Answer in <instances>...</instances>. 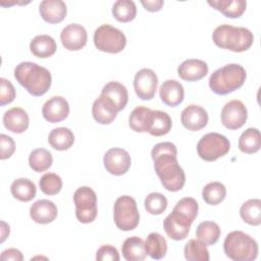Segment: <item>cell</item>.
<instances>
[{"instance_id":"9a60e30c","label":"cell","mask_w":261,"mask_h":261,"mask_svg":"<svg viewBox=\"0 0 261 261\" xmlns=\"http://www.w3.org/2000/svg\"><path fill=\"white\" fill-rule=\"evenodd\" d=\"M69 105L65 98L61 96H54L50 98L43 105V117L52 123L60 122L68 116Z\"/></svg>"},{"instance_id":"7c38bea8","label":"cell","mask_w":261,"mask_h":261,"mask_svg":"<svg viewBox=\"0 0 261 261\" xmlns=\"http://www.w3.org/2000/svg\"><path fill=\"white\" fill-rule=\"evenodd\" d=\"M103 163L109 173L113 175H122L129 169L132 159L124 149L111 148L105 153Z\"/></svg>"},{"instance_id":"603a6c76","label":"cell","mask_w":261,"mask_h":261,"mask_svg":"<svg viewBox=\"0 0 261 261\" xmlns=\"http://www.w3.org/2000/svg\"><path fill=\"white\" fill-rule=\"evenodd\" d=\"M29 115L20 107H13L7 110L3 115L4 126L15 134H21L29 127Z\"/></svg>"},{"instance_id":"836d02e7","label":"cell","mask_w":261,"mask_h":261,"mask_svg":"<svg viewBox=\"0 0 261 261\" xmlns=\"http://www.w3.org/2000/svg\"><path fill=\"white\" fill-rule=\"evenodd\" d=\"M112 15L120 22L132 21L137 15V6L132 0H117L112 6Z\"/></svg>"},{"instance_id":"1f68e13d","label":"cell","mask_w":261,"mask_h":261,"mask_svg":"<svg viewBox=\"0 0 261 261\" xmlns=\"http://www.w3.org/2000/svg\"><path fill=\"white\" fill-rule=\"evenodd\" d=\"M242 219L250 225H259L261 223V200L250 199L243 203L240 208Z\"/></svg>"},{"instance_id":"e575fe53","label":"cell","mask_w":261,"mask_h":261,"mask_svg":"<svg viewBox=\"0 0 261 261\" xmlns=\"http://www.w3.org/2000/svg\"><path fill=\"white\" fill-rule=\"evenodd\" d=\"M52 162L53 158L51 153L44 148L33 150L29 156L30 167L36 172L47 170L52 165Z\"/></svg>"},{"instance_id":"d4e9b609","label":"cell","mask_w":261,"mask_h":261,"mask_svg":"<svg viewBox=\"0 0 261 261\" xmlns=\"http://www.w3.org/2000/svg\"><path fill=\"white\" fill-rule=\"evenodd\" d=\"M31 52L39 58L52 56L57 49L55 40L49 35H38L30 43Z\"/></svg>"},{"instance_id":"d6986e66","label":"cell","mask_w":261,"mask_h":261,"mask_svg":"<svg viewBox=\"0 0 261 261\" xmlns=\"http://www.w3.org/2000/svg\"><path fill=\"white\" fill-rule=\"evenodd\" d=\"M208 73V65L200 59H187L177 67L178 76L187 82H196Z\"/></svg>"},{"instance_id":"3957f363","label":"cell","mask_w":261,"mask_h":261,"mask_svg":"<svg viewBox=\"0 0 261 261\" xmlns=\"http://www.w3.org/2000/svg\"><path fill=\"white\" fill-rule=\"evenodd\" d=\"M212 38L216 46L232 52H244L248 50L254 41V36L250 30L230 24L217 27L213 32Z\"/></svg>"},{"instance_id":"7bdbcfd3","label":"cell","mask_w":261,"mask_h":261,"mask_svg":"<svg viewBox=\"0 0 261 261\" xmlns=\"http://www.w3.org/2000/svg\"><path fill=\"white\" fill-rule=\"evenodd\" d=\"M15 144L11 137L1 134L0 135V159L5 160L14 153Z\"/></svg>"},{"instance_id":"b9f144b4","label":"cell","mask_w":261,"mask_h":261,"mask_svg":"<svg viewBox=\"0 0 261 261\" xmlns=\"http://www.w3.org/2000/svg\"><path fill=\"white\" fill-rule=\"evenodd\" d=\"M0 105L4 106L11 103L15 98V89L13 85L6 79H0Z\"/></svg>"},{"instance_id":"44dd1931","label":"cell","mask_w":261,"mask_h":261,"mask_svg":"<svg viewBox=\"0 0 261 261\" xmlns=\"http://www.w3.org/2000/svg\"><path fill=\"white\" fill-rule=\"evenodd\" d=\"M56 205L49 200L43 199L36 201L30 208V215L32 219L40 224H47L52 222L57 216Z\"/></svg>"},{"instance_id":"d6a6232c","label":"cell","mask_w":261,"mask_h":261,"mask_svg":"<svg viewBox=\"0 0 261 261\" xmlns=\"http://www.w3.org/2000/svg\"><path fill=\"white\" fill-rule=\"evenodd\" d=\"M220 227L213 221H202L196 230L197 239L206 246L214 245L220 237Z\"/></svg>"},{"instance_id":"277c9868","label":"cell","mask_w":261,"mask_h":261,"mask_svg":"<svg viewBox=\"0 0 261 261\" xmlns=\"http://www.w3.org/2000/svg\"><path fill=\"white\" fill-rule=\"evenodd\" d=\"M246 77L247 72L242 65L230 63L216 69L210 75L209 87L215 94L226 95L241 88Z\"/></svg>"},{"instance_id":"4dcf8cb0","label":"cell","mask_w":261,"mask_h":261,"mask_svg":"<svg viewBox=\"0 0 261 261\" xmlns=\"http://www.w3.org/2000/svg\"><path fill=\"white\" fill-rule=\"evenodd\" d=\"M261 147V137L258 128H247L239 139V149L246 154H253Z\"/></svg>"},{"instance_id":"30bf717a","label":"cell","mask_w":261,"mask_h":261,"mask_svg":"<svg viewBox=\"0 0 261 261\" xmlns=\"http://www.w3.org/2000/svg\"><path fill=\"white\" fill-rule=\"evenodd\" d=\"M221 122L228 129L242 127L248 118V111L245 104L240 100L227 102L221 110Z\"/></svg>"},{"instance_id":"ee69618b","label":"cell","mask_w":261,"mask_h":261,"mask_svg":"<svg viewBox=\"0 0 261 261\" xmlns=\"http://www.w3.org/2000/svg\"><path fill=\"white\" fill-rule=\"evenodd\" d=\"M96 259L99 261H118L120 259L117 249L110 245L100 247L96 253Z\"/></svg>"},{"instance_id":"e0dca14e","label":"cell","mask_w":261,"mask_h":261,"mask_svg":"<svg viewBox=\"0 0 261 261\" xmlns=\"http://www.w3.org/2000/svg\"><path fill=\"white\" fill-rule=\"evenodd\" d=\"M172 126L170 116L160 110H150L147 116L146 132L154 137H161L169 133Z\"/></svg>"},{"instance_id":"7a4b0ae2","label":"cell","mask_w":261,"mask_h":261,"mask_svg":"<svg viewBox=\"0 0 261 261\" xmlns=\"http://www.w3.org/2000/svg\"><path fill=\"white\" fill-rule=\"evenodd\" d=\"M14 77L16 81L33 96L44 95L51 87L50 71L31 61L20 62L14 68Z\"/></svg>"},{"instance_id":"52a82bcc","label":"cell","mask_w":261,"mask_h":261,"mask_svg":"<svg viewBox=\"0 0 261 261\" xmlns=\"http://www.w3.org/2000/svg\"><path fill=\"white\" fill-rule=\"evenodd\" d=\"M94 44L100 51L107 53H119L126 45L124 34L110 24H102L94 33Z\"/></svg>"},{"instance_id":"bcb514c9","label":"cell","mask_w":261,"mask_h":261,"mask_svg":"<svg viewBox=\"0 0 261 261\" xmlns=\"http://www.w3.org/2000/svg\"><path fill=\"white\" fill-rule=\"evenodd\" d=\"M141 3L145 7L146 10L151 11V12L159 11L162 8V6L164 5L163 0H147V1L142 0Z\"/></svg>"},{"instance_id":"9c48e42d","label":"cell","mask_w":261,"mask_h":261,"mask_svg":"<svg viewBox=\"0 0 261 261\" xmlns=\"http://www.w3.org/2000/svg\"><path fill=\"white\" fill-rule=\"evenodd\" d=\"M75 216L82 223H90L95 220L97 209V195L90 187H81L73 194Z\"/></svg>"},{"instance_id":"7dc6e473","label":"cell","mask_w":261,"mask_h":261,"mask_svg":"<svg viewBox=\"0 0 261 261\" xmlns=\"http://www.w3.org/2000/svg\"><path fill=\"white\" fill-rule=\"evenodd\" d=\"M1 232H2V238H1V242H4L5 239L8 237L9 234V225H7L4 221L1 222Z\"/></svg>"},{"instance_id":"60d3db41","label":"cell","mask_w":261,"mask_h":261,"mask_svg":"<svg viewBox=\"0 0 261 261\" xmlns=\"http://www.w3.org/2000/svg\"><path fill=\"white\" fill-rule=\"evenodd\" d=\"M150 108L145 106L136 107L128 118L129 127L137 133H146V122L147 116L150 112Z\"/></svg>"},{"instance_id":"2e32d148","label":"cell","mask_w":261,"mask_h":261,"mask_svg":"<svg viewBox=\"0 0 261 261\" xmlns=\"http://www.w3.org/2000/svg\"><path fill=\"white\" fill-rule=\"evenodd\" d=\"M180 121L189 130H200L205 127L208 122V113L199 105H189L182 110Z\"/></svg>"},{"instance_id":"ba28073f","label":"cell","mask_w":261,"mask_h":261,"mask_svg":"<svg viewBox=\"0 0 261 261\" xmlns=\"http://www.w3.org/2000/svg\"><path fill=\"white\" fill-rule=\"evenodd\" d=\"M230 149L228 139L218 133H209L203 136L197 144V152L205 161H215L224 156Z\"/></svg>"},{"instance_id":"8992f818","label":"cell","mask_w":261,"mask_h":261,"mask_svg":"<svg viewBox=\"0 0 261 261\" xmlns=\"http://www.w3.org/2000/svg\"><path fill=\"white\" fill-rule=\"evenodd\" d=\"M115 225L120 230L128 231L139 225L140 214L136 200L130 196H120L116 199L113 208Z\"/></svg>"},{"instance_id":"f35d334b","label":"cell","mask_w":261,"mask_h":261,"mask_svg":"<svg viewBox=\"0 0 261 261\" xmlns=\"http://www.w3.org/2000/svg\"><path fill=\"white\" fill-rule=\"evenodd\" d=\"M173 211L177 212L178 214L185 216L188 218L190 221L194 222L198 215V210H199V205L198 202L191 197H185L180 199L175 206L172 209Z\"/></svg>"},{"instance_id":"83f0119b","label":"cell","mask_w":261,"mask_h":261,"mask_svg":"<svg viewBox=\"0 0 261 261\" xmlns=\"http://www.w3.org/2000/svg\"><path fill=\"white\" fill-rule=\"evenodd\" d=\"M48 142L52 148L58 151H64L69 149L73 142V133L67 127H57L51 130L48 136Z\"/></svg>"},{"instance_id":"4316f807","label":"cell","mask_w":261,"mask_h":261,"mask_svg":"<svg viewBox=\"0 0 261 261\" xmlns=\"http://www.w3.org/2000/svg\"><path fill=\"white\" fill-rule=\"evenodd\" d=\"M208 4L214 9L219 10L224 16L230 18L240 17L246 10L247 2L245 0H213Z\"/></svg>"},{"instance_id":"8fae6325","label":"cell","mask_w":261,"mask_h":261,"mask_svg":"<svg viewBox=\"0 0 261 261\" xmlns=\"http://www.w3.org/2000/svg\"><path fill=\"white\" fill-rule=\"evenodd\" d=\"M158 77L150 68L140 69L134 79V88L137 96L142 100H151L156 93Z\"/></svg>"},{"instance_id":"5bb4252c","label":"cell","mask_w":261,"mask_h":261,"mask_svg":"<svg viewBox=\"0 0 261 261\" xmlns=\"http://www.w3.org/2000/svg\"><path fill=\"white\" fill-rule=\"evenodd\" d=\"M87 31L79 23L66 25L60 34V40L63 47L69 51L81 50L87 44Z\"/></svg>"},{"instance_id":"4fadbf2b","label":"cell","mask_w":261,"mask_h":261,"mask_svg":"<svg viewBox=\"0 0 261 261\" xmlns=\"http://www.w3.org/2000/svg\"><path fill=\"white\" fill-rule=\"evenodd\" d=\"M192 223L193 222L188 218L172 210L171 213L165 217L163 227L166 234L171 240L181 241L188 237Z\"/></svg>"},{"instance_id":"ab89813d","label":"cell","mask_w":261,"mask_h":261,"mask_svg":"<svg viewBox=\"0 0 261 261\" xmlns=\"http://www.w3.org/2000/svg\"><path fill=\"white\" fill-rule=\"evenodd\" d=\"M145 209L152 215H159L167 208V199L161 193L149 194L144 202Z\"/></svg>"},{"instance_id":"74e56055","label":"cell","mask_w":261,"mask_h":261,"mask_svg":"<svg viewBox=\"0 0 261 261\" xmlns=\"http://www.w3.org/2000/svg\"><path fill=\"white\" fill-rule=\"evenodd\" d=\"M41 191L49 196L58 194L62 189V179L59 175L53 172L45 173L39 181Z\"/></svg>"},{"instance_id":"6da1fadb","label":"cell","mask_w":261,"mask_h":261,"mask_svg":"<svg viewBox=\"0 0 261 261\" xmlns=\"http://www.w3.org/2000/svg\"><path fill=\"white\" fill-rule=\"evenodd\" d=\"M176 156V147L170 142L158 143L151 151L156 174L162 186L170 192L181 190L186 182L185 171L180 167Z\"/></svg>"},{"instance_id":"f6af8a7d","label":"cell","mask_w":261,"mask_h":261,"mask_svg":"<svg viewBox=\"0 0 261 261\" xmlns=\"http://www.w3.org/2000/svg\"><path fill=\"white\" fill-rule=\"evenodd\" d=\"M0 258L2 260H12V261H21V260H23L22 253L19 250L14 249V248H10V249H7V250L3 251Z\"/></svg>"},{"instance_id":"ffe728a7","label":"cell","mask_w":261,"mask_h":261,"mask_svg":"<svg viewBox=\"0 0 261 261\" xmlns=\"http://www.w3.org/2000/svg\"><path fill=\"white\" fill-rule=\"evenodd\" d=\"M39 11L45 21L58 23L64 19L67 8L62 0H44L40 3Z\"/></svg>"},{"instance_id":"d590c367","label":"cell","mask_w":261,"mask_h":261,"mask_svg":"<svg viewBox=\"0 0 261 261\" xmlns=\"http://www.w3.org/2000/svg\"><path fill=\"white\" fill-rule=\"evenodd\" d=\"M226 196V189L219 181H211L207 184L202 191L203 200L209 205L220 204Z\"/></svg>"},{"instance_id":"ac0fdd59","label":"cell","mask_w":261,"mask_h":261,"mask_svg":"<svg viewBox=\"0 0 261 261\" xmlns=\"http://www.w3.org/2000/svg\"><path fill=\"white\" fill-rule=\"evenodd\" d=\"M117 108L114 103L105 96L100 95L97 98L92 106V113L94 119L101 123V124H109L111 123L116 115H117Z\"/></svg>"},{"instance_id":"484cf974","label":"cell","mask_w":261,"mask_h":261,"mask_svg":"<svg viewBox=\"0 0 261 261\" xmlns=\"http://www.w3.org/2000/svg\"><path fill=\"white\" fill-rule=\"evenodd\" d=\"M121 252L127 261H143L147 256L145 242L139 237L127 238L121 246Z\"/></svg>"},{"instance_id":"5b68a950","label":"cell","mask_w":261,"mask_h":261,"mask_svg":"<svg viewBox=\"0 0 261 261\" xmlns=\"http://www.w3.org/2000/svg\"><path fill=\"white\" fill-rule=\"evenodd\" d=\"M225 255L233 261H253L258 255L257 242L241 230L230 231L224 240Z\"/></svg>"},{"instance_id":"cb8c5ba5","label":"cell","mask_w":261,"mask_h":261,"mask_svg":"<svg viewBox=\"0 0 261 261\" xmlns=\"http://www.w3.org/2000/svg\"><path fill=\"white\" fill-rule=\"evenodd\" d=\"M101 95L110 99L114 103L118 111L122 110L126 106L128 101V94L126 88L118 82L107 83L103 87Z\"/></svg>"},{"instance_id":"f546056e","label":"cell","mask_w":261,"mask_h":261,"mask_svg":"<svg viewBox=\"0 0 261 261\" xmlns=\"http://www.w3.org/2000/svg\"><path fill=\"white\" fill-rule=\"evenodd\" d=\"M146 253L155 260L165 257L167 252V242L164 237L158 232H151L145 242Z\"/></svg>"},{"instance_id":"8d00e7d4","label":"cell","mask_w":261,"mask_h":261,"mask_svg":"<svg viewBox=\"0 0 261 261\" xmlns=\"http://www.w3.org/2000/svg\"><path fill=\"white\" fill-rule=\"evenodd\" d=\"M185 258L189 261H208L209 251L207 246L204 245L199 240H190L184 249Z\"/></svg>"},{"instance_id":"7402d4cb","label":"cell","mask_w":261,"mask_h":261,"mask_svg":"<svg viewBox=\"0 0 261 261\" xmlns=\"http://www.w3.org/2000/svg\"><path fill=\"white\" fill-rule=\"evenodd\" d=\"M159 95L164 104L175 107L184 101L185 90L182 85L175 80H166L159 89Z\"/></svg>"},{"instance_id":"f1b7e54d","label":"cell","mask_w":261,"mask_h":261,"mask_svg":"<svg viewBox=\"0 0 261 261\" xmlns=\"http://www.w3.org/2000/svg\"><path fill=\"white\" fill-rule=\"evenodd\" d=\"M11 195L21 202H29L36 197L37 189L35 184L29 178H17L10 187Z\"/></svg>"}]
</instances>
